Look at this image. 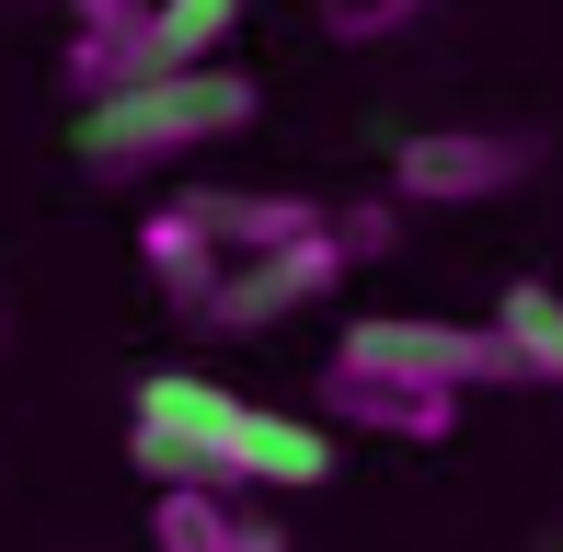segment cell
Returning <instances> with one entry per match:
<instances>
[{
	"label": "cell",
	"mask_w": 563,
	"mask_h": 552,
	"mask_svg": "<svg viewBox=\"0 0 563 552\" xmlns=\"http://www.w3.org/2000/svg\"><path fill=\"white\" fill-rule=\"evenodd\" d=\"M150 541H162V552H288L276 518H242V507L208 495V484H173L162 507H150Z\"/></svg>",
	"instance_id": "cell-9"
},
{
	"label": "cell",
	"mask_w": 563,
	"mask_h": 552,
	"mask_svg": "<svg viewBox=\"0 0 563 552\" xmlns=\"http://www.w3.org/2000/svg\"><path fill=\"white\" fill-rule=\"evenodd\" d=\"M334 368H368V380H415V391H472V380H518L495 345V322H426V311H368L345 322Z\"/></svg>",
	"instance_id": "cell-3"
},
{
	"label": "cell",
	"mask_w": 563,
	"mask_h": 552,
	"mask_svg": "<svg viewBox=\"0 0 563 552\" xmlns=\"http://www.w3.org/2000/svg\"><path fill=\"white\" fill-rule=\"evenodd\" d=\"M541 173L529 128H415L391 150V196L402 208H483V196H518Z\"/></svg>",
	"instance_id": "cell-4"
},
{
	"label": "cell",
	"mask_w": 563,
	"mask_h": 552,
	"mask_svg": "<svg viewBox=\"0 0 563 552\" xmlns=\"http://www.w3.org/2000/svg\"><path fill=\"white\" fill-rule=\"evenodd\" d=\"M139 254H150V276H162V288L185 299V311H196V299L219 288V242L196 231V208H162V219L139 231Z\"/></svg>",
	"instance_id": "cell-12"
},
{
	"label": "cell",
	"mask_w": 563,
	"mask_h": 552,
	"mask_svg": "<svg viewBox=\"0 0 563 552\" xmlns=\"http://www.w3.org/2000/svg\"><path fill=\"white\" fill-rule=\"evenodd\" d=\"M185 208H196V231H208L219 242V265H253V254H288V242H311L322 231V208H311V196H185Z\"/></svg>",
	"instance_id": "cell-7"
},
{
	"label": "cell",
	"mask_w": 563,
	"mask_h": 552,
	"mask_svg": "<svg viewBox=\"0 0 563 552\" xmlns=\"http://www.w3.org/2000/svg\"><path fill=\"white\" fill-rule=\"evenodd\" d=\"M265 92L242 69H150V81L81 104V162L104 173H139V162H173V150H208V139H242Z\"/></svg>",
	"instance_id": "cell-2"
},
{
	"label": "cell",
	"mask_w": 563,
	"mask_h": 552,
	"mask_svg": "<svg viewBox=\"0 0 563 552\" xmlns=\"http://www.w3.org/2000/svg\"><path fill=\"white\" fill-rule=\"evenodd\" d=\"M126 461L150 484H208V495H242V484H322L334 472V438L311 415H276V404H242V391L196 380V368H150L139 380V426H126Z\"/></svg>",
	"instance_id": "cell-1"
},
{
	"label": "cell",
	"mask_w": 563,
	"mask_h": 552,
	"mask_svg": "<svg viewBox=\"0 0 563 552\" xmlns=\"http://www.w3.org/2000/svg\"><path fill=\"white\" fill-rule=\"evenodd\" d=\"M322 415L334 426H379V438H415V449H438L460 404L449 391H415V380H368V368H322Z\"/></svg>",
	"instance_id": "cell-6"
},
{
	"label": "cell",
	"mask_w": 563,
	"mask_h": 552,
	"mask_svg": "<svg viewBox=\"0 0 563 552\" xmlns=\"http://www.w3.org/2000/svg\"><path fill=\"white\" fill-rule=\"evenodd\" d=\"M345 276V242H334V219H322L311 242H288V254H253V265H219V288L196 299V322L208 334H265V322H288V311H311L322 288Z\"/></svg>",
	"instance_id": "cell-5"
},
{
	"label": "cell",
	"mask_w": 563,
	"mask_h": 552,
	"mask_svg": "<svg viewBox=\"0 0 563 552\" xmlns=\"http://www.w3.org/2000/svg\"><path fill=\"white\" fill-rule=\"evenodd\" d=\"M495 345L518 380H563V288L552 276H518V288L495 299Z\"/></svg>",
	"instance_id": "cell-11"
},
{
	"label": "cell",
	"mask_w": 563,
	"mask_h": 552,
	"mask_svg": "<svg viewBox=\"0 0 563 552\" xmlns=\"http://www.w3.org/2000/svg\"><path fill=\"white\" fill-rule=\"evenodd\" d=\"M139 23H150V0H69V92L81 104L139 81Z\"/></svg>",
	"instance_id": "cell-8"
},
{
	"label": "cell",
	"mask_w": 563,
	"mask_h": 552,
	"mask_svg": "<svg viewBox=\"0 0 563 552\" xmlns=\"http://www.w3.org/2000/svg\"><path fill=\"white\" fill-rule=\"evenodd\" d=\"M230 23H242V0H150V23H139V81H150V69H219Z\"/></svg>",
	"instance_id": "cell-10"
}]
</instances>
